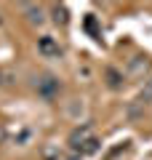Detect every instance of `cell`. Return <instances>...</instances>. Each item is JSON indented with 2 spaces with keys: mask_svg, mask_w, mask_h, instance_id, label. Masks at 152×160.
I'll list each match as a JSON object with an SVG mask.
<instances>
[{
  "mask_svg": "<svg viewBox=\"0 0 152 160\" xmlns=\"http://www.w3.org/2000/svg\"><path fill=\"white\" fill-rule=\"evenodd\" d=\"M38 51H40V56H45V59H59L62 56V48H59V43L51 38V35L38 38Z\"/></svg>",
  "mask_w": 152,
  "mask_h": 160,
  "instance_id": "cell-1",
  "label": "cell"
},
{
  "mask_svg": "<svg viewBox=\"0 0 152 160\" xmlns=\"http://www.w3.org/2000/svg\"><path fill=\"white\" fill-rule=\"evenodd\" d=\"M38 93L43 99H53L59 93V80L53 78V75H43V78L38 80Z\"/></svg>",
  "mask_w": 152,
  "mask_h": 160,
  "instance_id": "cell-2",
  "label": "cell"
},
{
  "mask_svg": "<svg viewBox=\"0 0 152 160\" xmlns=\"http://www.w3.org/2000/svg\"><path fill=\"white\" fill-rule=\"evenodd\" d=\"M85 139H91V123H83V126H78L72 133H69V149L78 147V144H83Z\"/></svg>",
  "mask_w": 152,
  "mask_h": 160,
  "instance_id": "cell-3",
  "label": "cell"
},
{
  "mask_svg": "<svg viewBox=\"0 0 152 160\" xmlns=\"http://www.w3.org/2000/svg\"><path fill=\"white\" fill-rule=\"evenodd\" d=\"M144 104H152V78H149V80H144V88L139 91V96H136V102L131 104L128 112H134L136 107H144Z\"/></svg>",
  "mask_w": 152,
  "mask_h": 160,
  "instance_id": "cell-4",
  "label": "cell"
},
{
  "mask_svg": "<svg viewBox=\"0 0 152 160\" xmlns=\"http://www.w3.org/2000/svg\"><path fill=\"white\" fill-rule=\"evenodd\" d=\"M99 147H101V142H99L96 136H91V139H85L83 144L72 147V152H75V155H94V152H99Z\"/></svg>",
  "mask_w": 152,
  "mask_h": 160,
  "instance_id": "cell-5",
  "label": "cell"
},
{
  "mask_svg": "<svg viewBox=\"0 0 152 160\" xmlns=\"http://www.w3.org/2000/svg\"><path fill=\"white\" fill-rule=\"evenodd\" d=\"M83 27H85V32H88L94 40H101V32H99V24H96V16H94V13H88V16H85Z\"/></svg>",
  "mask_w": 152,
  "mask_h": 160,
  "instance_id": "cell-6",
  "label": "cell"
},
{
  "mask_svg": "<svg viewBox=\"0 0 152 160\" xmlns=\"http://www.w3.org/2000/svg\"><path fill=\"white\" fill-rule=\"evenodd\" d=\"M24 13L29 16V22L43 24V8H40V6H24Z\"/></svg>",
  "mask_w": 152,
  "mask_h": 160,
  "instance_id": "cell-7",
  "label": "cell"
},
{
  "mask_svg": "<svg viewBox=\"0 0 152 160\" xmlns=\"http://www.w3.org/2000/svg\"><path fill=\"white\" fill-rule=\"evenodd\" d=\"M147 67H149L147 56H136L134 62H131V72H134V75H141V72H147Z\"/></svg>",
  "mask_w": 152,
  "mask_h": 160,
  "instance_id": "cell-8",
  "label": "cell"
},
{
  "mask_svg": "<svg viewBox=\"0 0 152 160\" xmlns=\"http://www.w3.org/2000/svg\"><path fill=\"white\" fill-rule=\"evenodd\" d=\"M53 22L62 24V27L69 22V13H67V8H64V6H53Z\"/></svg>",
  "mask_w": 152,
  "mask_h": 160,
  "instance_id": "cell-9",
  "label": "cell"
},
{
  "mask_svg": "<svg viewBox=\"0 0 152 160\" xmlns=\"http://www.w3.org/2000/svg\"><path fill=\"white\" fill-rule=\"evenodd\" d=\"M107 83H109V88H120V83H123V75H120L118 69H107Z\"/></svg>",
  "mask_w": 152,
  "mask_h": 160,
  "instance_id": "cell-10",
  "label": "cell"
},
{
  "mask_svg": "<svg viewBox=\"0 0 152 160\" xmlns=\"http://www.w3.org/2000/svg\"><path fill=\"white\" fill-rule=\"evenodd\" d=\"M13 80H16V78H13L8 69H0V86H11Z\"/></svg>",
  "mask_w": 152,
  "mask_h": 160,
  "instance_id": "cell-11",
  "label": "cell"
}]
</instances>
